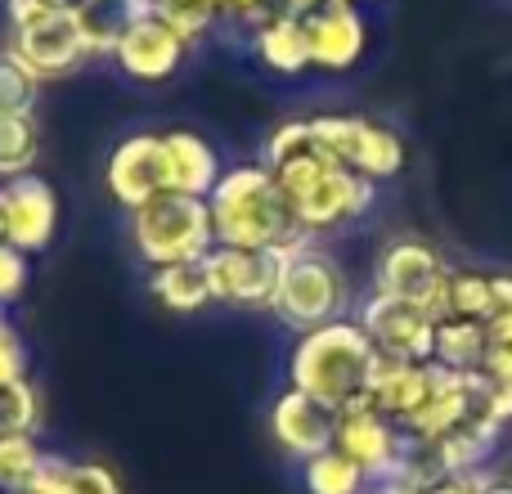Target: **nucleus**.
Wrapping results in <instances>:
<instances>
[{
    "label": "nucleus",
    "instance_id": "1",
    "mask_svg": "<svg viewBox=\"0 0 512 494\" xmlns=\"http://www.w3.org/2000/svg\"><path fill=\"white\" fill-rule=\"evenodd\" d=\"M207 212H212L216 247H252V252L288 256L297 247L315 243L297 225L274 171L261 167V162L225 171L216 180L212 198H207Z\"/></svg>",
    "mask_w": 512,
    "mask_h": 494
},
{
    "label": "nucleus",
    "instance_id": "2",
    "mask_svg": "<svg viewBox=\"0 0 512 494\" xmlns=\"http://www.w3.org/2000/svg\"><path fill=\"white\" fill-rule=\"evenodd\" d=\"M378 364L382 355L360 328V319H333L310 333H297V346L288 355V387L342 414V409L364 405Z\"/></svg>",
    "mask_w": 512,
    "mask_h": 494
},
{
    "label": "nucleus",
    "instance_id": "3",
    "mask_svg": "<svg viewBox=\"0 0 512 494\" xmlns=\"http://www.w3.org/2000/svg\"><path fill=\"white\" fill-rule=\"evenodd\" d=\"M270 171H274V180H279L297 225L310 234V239L360 221V216L373 207V180H364L360 171L333 162L328 153H319L315 144H310L306 153H297V158L270 167Z\"/></svg>",
    "mask_w": 512,
    "mask_h": 494
},
{
    "label": "nucleus",
    "instance_id": "4",
    "mask_svg": "<svg viewBox=\"0 0 512 494\" xmlns=\"http://www.w3.org/2000/svg\"><path fill=\"white\" fill-rule=\"evenodd\" d=\"M131 216V243L140 252V261L149 270L162 265H185V261H203L216 247L212 234V212L207 198H185V194H158L144 207H135Z\"/></svg>",
    "mask_w": 512,
    "mask_h": 494
},
{
    "label": "nucleus",
    "instance_id": "5",
    "mask_svg": "<svg viewBox=\"0 0 512 494\" xmlns=\"http://www.w3.org/2000/svg\"><path fill=\"white\" fill-rule=\"evenodd\" d=\"M346 301H351V288H346V274L324 247L306 243L297 252H288L279 261V288H274L270 310L297 333H310L319 324H333V319H346Z\"/></svg>",
    "mask_w": 512,
    "mask_h": 494
},
{
    "label": "nucleus",
    "instance_id": "6",
    "mask_svg": "<svg viewBox=\"0 0 512 494\" xmlns=\"http://www.w3.org/2000/svg\"><path fill=\"white\" fill-rule=\"evenodd\" d=\"M310 135L315 149L328 153L333 162L360 171L364 180H391L405 167V140L391 126L373 122V117H355V113H319L310 117Z\"/></svg>",
    "mask_w": 512,
    "mask_h": 494
},
{
    "label": "nucleus",
    "instance_id": "7",
    "mask_svg": "<svg viewBox=\"0 0 512 494\" xmlns=\"http://www.w3.org/2000/svg\"><path fill=\"white\" fill-rule=\"evenodd\" d=\"M5 50L14 54L36 81H63L95 59L86 36H81V27H77V18H72V9H54V14H45L41 23L9 32Z\"/></svg>",
    "mask_w": 512,
    "mask_h": 494
},
{
    "label": "nucleus",
    "instance_id": "8",
    "mask_svg": "<svg viewBox=\"0 0 512 494\" xmlns=\"http://www.w3.org/2000/svg\"><path fill=\"white\" fill-rule=\"evenodd\" d=\"M360 328L369 333V342L378 346V355H387V360L427 364L436 351V319L423 310V301L373 292L360 306Z\"/></svg>",
    "mask_w": 512,
    "mask_h": 494
},
{
    "label": "nucleus",
    "instance_id": "9",
    "mask_svg": "<svg viewBox=\"0 0 512 494\" xmlns=\"http://www.w3.org/2000/svg\"><path fill=\"white\" fill-rule=\"evenodd\" d=\"M279 261L283 256L252 252V247H212L203 256L212 301L239 310H270L274 288H279Z\"/></svg>",
    "mask_w": 512,
    "mask_h": 494
},
{
    "label": "nucleus",
    "instance_id": "10",
    "mask_svg": "<svg viewBox=\"0 0 512 494\" xmlns=\"http://www.w3.org/2000/svg\"><path fill=\"white\" fill-rule=\"evenodd\" d=\"M108 59L117 63L122 77L140 81V86H158V81H171L180 72V63L189 59V45L158 14H144L122 27Z\"/></svg>",
    "mask_w": 512,
    "mask_h": 494
},
{
    "label": "nucleus",
    "instance_id": "11",
    "mask_svg": "<svg viewBox=\"0 0 512 494\" xmlns=\"http://www.w3.org/2000/svg\"><path fill=\"white\" fill-rule=\"evenodd\" d=\"M333 450H342L351 463H360L369 481H382L400 468V459H405V450H409V436L400 432L391 418L360 405V409H342V414H337Z\"/></svg>",
    "mask_w": 512,
    "mask_h": 494
},
{
    "label": "nucleus",
    "instance_id": "12",
    "mask_svg": "<svg viewBox=\"0 0 512 494\" xmlns=\"http://www.w3.org/2000/svg\"><path fill=\"white\" fill-rule=\"evenodd\" d=\"M104 185H108V198H113L122 212H135V207H144L149 198L167 194V176H162V135H153V131L126 135V140L108 153Z\"/></svg>",
    "mask_w": 512,
    "mask_h": 494
},
{
    "label": "nucleus",
    "instance_id": "13",
    "mask_svg": "<svg viewBox=\"0 0 512 494\" xmlns=\"http://www.w3.org/2000/svg\"><path fill=\"white\" fill-rule=\"evenodd\" d=\"M59 234V194L45 176H18L5 185V243L36 256Z\"/></svg>",
    "mask_w": 512,
    "mask_h": 494
},
{
    "label": "nucleus",
    "instance_id": "14",
    "mask_svg": "<svg viewBox=\"0 0 512 494\" xmlns=\"http://www.w3.org/2000/svg\"><path fill=\"white\" fill-rule=\"evenodd\" d=\"M270 436L288 459L306 463V459H315V454L333 450L337 414L324 409L319 400H310L306 391L288 387V391H279L270 405Z\"/></svg>",
    "mask_w": 512,
    "mask_h": 494
},
{
    "label": "nucleus",
    "instance_id": "15",
    "mask_svg": "<svg viewBox=\"0 0 512 494\" xmlns=\"http://www.w3.org/2000/svg\"><path fill=\"white\" fill-rule=\"evenodd\" d=\"M450 274V265L441 261V252L418 239H396L382 247L378 270H373V292L387 297H405V301H423L441 288V279Z\"/></svg>",
    "mask_w": 512,
    "mask_h": 494
},
{
    "label": "nucleus",
    "instance_id": "16",
    "mask_svg": "<svg viewBox=\"0 0 512 494\" xmlns=\"http://www.w3.org/2000/svg\"><path fill=\"white\" fill-rule=\"evenodd\" d=\"M306 27V45H310V68L324 72H346L360 63L369 32H364V18L355 5H319L301 18Z\"/></svg>",
    "mask_w": 512,
    "mask_h": 494
},
{
    "label": "nucleus",
    "instance_id": "17",
    "mask_svg": "<svg viewBox=\"0 0 512 494\" xmlns=\"http://www.w3.org/2000/svg\"><path fill=\"white\" fill-rule=\"evenodd\" d=\"M162 176H167V194L212 198L225 167L212 140H203L198 131H167L162 135Z\"/></svg>",
    "mask_w": 512,
    "mask_h": 494
},
{
    "label": "nucleus",
    "instance_id": "18",
    "mask_svg": "<svg viewBox=\"0 0 512 494\" xmlns=\"http://www.w3.org/2000/svg\"><path fill=\"white\" fill-rule=\"evenodd\" d=\"M432 396V360L427 364H409V360H387L382 355L378 373L369 382V396H364V409L391 418L396 427H405L418 409Z\"/></svg>",
    "mask_w": 512,
    "mask_h": 494
},
{
    "label": "nucleus",
    "instance_id": "19",
    "mask_svg": "<svg viewBox=\"0 0 512 494\" xmlns=\"http://www.w3.org/2000/svg\"><path fill=\"white\" fill-rule=\"evenodd\" d=\"M149 297L158 301L162 310H171V315H198V310H207L212 306V288H207L203 261L149 270Z\"/></svg>",
    "mask_w": 512,
    "mask_h": 494
},
{
    "label": "nucleus",
    "instance_id": "20",
    "mask_svg": "<svg viewBox=\"0 0 512 494\" xmlns=\"http://www.w3.org/2000/svg\"><path fill=\"white\" fill-rule=\"evenodd\" d=\"M252 54L279 77H297L310 68V45H306V27L301 18L283 14L274 23H265L261 32H252Z\"/></svg>",
    "mask_w": 512,
    "mask_h": 494
},
{
    "label": "nucleus",
    "instance_id": "21",
    "mask_svg": "<svg viewBox=\"0 0 512 494\" xmlns=\"http://www.w3.org/2000/svg\"><path fill=\"white\" fill-rule=\"evenodd\" d=\"M432 360L445 364V369L477 373L481 360H486V324H477V319H441Z\"/></svg>",
    "mask_w": 512,
    "mask_h": 494
},
{
    "label": "nucleus",
    "instance_id": "22",
    "mask_svg": "<svg viewBox=\"0 0 512 494\" xmlns=\"http://www.w3.org/2000/svg\"><path fill=\"white\" fill-rule=\"evenodd\" d=\"M36 153H41V131L32 113H0V185L18 176H32Z\"/></svg>",
    "mask_w": 512,
    "mask_h": 494
},
{
    "label": "nucleus",
    "instance_id": "23",
    "mask_svg": "<svg viewBox=\"0 0 512 494\" xmlns=\"http://www.w3.org/2000/svg\"><path fill=\"white\" fill-rule=\"evenodd\" d=\"M301 481H306V494H369L373 486L360 463H351L342 450H324L315 459H306Z\"/></svg>",
    "mask_w": 512,
    "mask_h": 494
},
{
    "label": "nucleus",
    "instance_id": "24",
    "mask_svg": "<svg viewBox=\"0 0 512 494\" xmlns=\"http://www.w3.org/2000/svg\"><path fill=\"white\" fill-rule=\"evenodd\" d=\"M41 418H45L41 391L27 378L0 387V441H5V436H36L41 432Z\"/></svg>",
    "mask_w": 512,
    "mask_h": 494
},
{
    "label": "nucleus",
    "instance_id": "25",
    "mask_svg": "<svg viewBox=\"0 0 512 494\" xmlns=\"http://www.w3.org/2000/svg\"><path fill=\"white\" fill-rule=\"evenodd\" d=\"M153 14H158L162 23H167L171 32L189 45V50H194L203 36H212L216 27H221V9H216L212 0H158Z\"/></svg>",
    "mask_w": 512,
    "mask_h": 494
},
{
    "label": "nucleus",
    "instance_id": "26",
    "mask_svg": "<svg viewBox=\"0 0 512 494\" xmlns=\"http://www.w3.org/2000/svg\"><path fill=\"white\" fill-rule=\"evenodd\" d=\"M45 450L36 436H5L0 441V494H23L41 472Z\"/></svg>",
    "mask_w": 512,
    "mask_h": 494
},
{
    "label": "nucleus",
    "instance_id": "27",
    "mask_svg": "<svg viewBox=\"0 0 512 494\" xmlns=\"http://www.w3.org/2000/svg\"><path fill=\"white\" fill-rule=\"evenodd\" d=\"M495 310V283L477 270H450V319H477L486 324Z\"/></svg>",
    "mask_w": 512,
    "mask_h": 494
},
{
    "label": "nucleus",
    "instance_id": "28",
    "mask_svg": "<svg viewBox=\"0 0 512 494\" xmlns=\"http://www.w3.org/2000/svg\"><path fill=\"white\" fill-rule=\"evenodd\" d=\"M36 95H41V81L0 45V113H32Z\"/></svg>",
    "mask_w": 512,
    "mask_h": 494
},
{
    "label": "nucleus",
    "instance_id": "29",
    "mask_svg": "<svg viewBox=\"0 0 512 494\" xmlns=\"http://www.w3.org/2000/svg\"><path fill=\"white\" fill-rule=\"evenodd\" d=\"M32 256L18 252L14 243H0V306H14L27 292V274H32Z\"/></svg>",
    "mask_w": 512,
    "mask_h": 494
},
{
    "label": "nucleus",
    "instance_id": "30",
    "mask_svg": "<svg viewBox=\"0 0 512 494\" xmlns=\"http://www.w3.org/2000/svg\"><path fill=\"white\" fill-rule=\"evenodd\" d=\"M72 494H126V486L108 463H95V459L77 463L72 459Z\"/></svg>",
    "mask_w": 512,
    "mask_h": 494
},
{
    "label": "nucleus",
    "instance_id": "31",
    "mask_svg": "<svg viewBox=\"0 0 512 494\" xmlns=\"http://www.w3.org/2000/svg\"><path fill=\"white\" fill-rule=\"evenodd\" d=\"M27 378V346H23V333L0 315V387L5 382H23Z\"/></svg>",
    "mask_w": 512,
    "mask_h": 494
},
{
    "label": "nucleus",
    "instance_id": "32",
    "mask_svg": "<svg viewBox=\"0 0 512 494\" xmlns=\"http://www.w3.org/2000/svg\"><path fill=\"white\" fill-rule=\"evenodd\" d=\"M23 494H72V459L63 454H45L41 472L32 477V486Z\"/></svg>",
    "mask_w": 512,
    "mask_h": 494
},
{
    "label": "nucleus",
    "instance_id": "33",
    "mask_svg": "<svg viewBox=\"0 0 512 494\" xmlns=\"http://www.w3.org/2000/svg\"><path fill=\"white\" fill-rule=\"evenodd\" d=\"M481 378H486V373H481ZM486 418L495 427L512 423V382H490L486 378Z\"/></svg>",
    "mask_w": 512,
    "mask_h": 494
},
{
    "label": "nucleus",
    "instance_id": "34",
    "mask_svg": "<svg viewBox=\"0 0 512 494\" xmlns=\"http://www.w3.org/2000/svg\"><path fill=\"white\" fill-rule=\"evenodd\" d=\"M423 494H481V472H472V477H445Z\"/></svg>",
    "mask_w": 512,
    "mask_h": 494
},
{
    "label": "nucleus",
    "instance_id": "35",
    "mask_svg": "<svg viewBox=\"0 0 512 494\" xmlns=\"http://www.w3.org/2000/svg\"><path fill=\"white\" fill-rule=\"evenodd\" d=\"M490 283H495V310H490V319L512 315V274H490Z\"/></svg>",
    "mask_w": 512,
    "mask_h": 494
},
{
    "label": "nucleus",
    "instance_id": "36",
    "mask_svg": "<svg viewBox=\"0 0 512 494\" xmlns=\"http://www.w3.org/2000/svg\"><path fill=\"white\" fill-rule=\"evenodd\" d=\"M369 494H423L418 486H409V481H400V477H382V481H373Z\"/></svg>",
    "mask_w": 512,
    "mask_h": 494
},
{
    "label": "nucleus",
    "instance_id": "37",
    "mask_svg": "<svg viewBox=\"0 0 512 494\" xmlns=\"http://www.w3.org/2000/svg\"><path fill=\"white\" fill-rule=\"evenodd\" d=\"M481 494H512V477H481Z\"/></svg>",
    "mask_w": 512,
    "mask_h": 494
},
{
    "label": "nucleus",
    "instance_id": "38",
    "mask_svg": "<svg viewBox=\"0 0 512 494\" xmlns=\"http://www.w3.org/2000/svg\"><path fill=\"white\" fill-rule=\"evenodd\" d=\"M0 243H5V185H0Z\"/></svg>",
    "mask_w": 512,
    "mask_h": 494
},
{
    "label": "nucleus",
    "instance_id": "39",
    "mask_svg": "<svg viewBox=\"0 0 512 494\" xmlns=\"http://www.w3.org/2000/svg\"><path fill=\"white\" fill-rule=\"evenodd\" d=\"M319 5H351V0H319Z\"/></svg>",
    "mask_w": 512,
    "mask_h": 494
},
{
    "label": "nucleus",
    "instance_id": "40",
    "mask_svg": "<svg viewBox=\"0 0 512 494\" xmlns=\"http://www.w3.org/2000/svg\"><path fill=\"white\" fill-rule=\"evenodd\" d=\"M63 5H68V9H72V5H77V0H63Z\"/></svg>",
    "mask_w": 512,
    "mask_h": 494
},
{
    "label": "nucleus",
    "instance_id": "41",
    "mask_svg": "<svg viewBox=\"0 0 512 494\" xmlns=\"http://www.w3.org/2000/svg\"><path fill=\"white\" fill-rule=\"evenodd\" d=\"M212 5H221V0H212Z\"/></svg>",
    "mask_w": 512,
    "mask_h": 494
}]
</instances>
